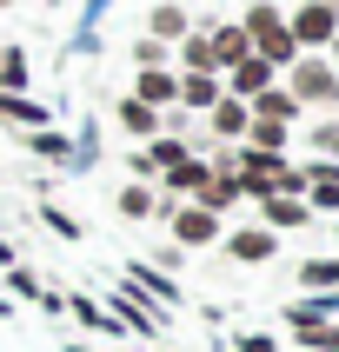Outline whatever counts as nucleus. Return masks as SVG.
<instances>
[{
  "instance_id": "nucleus-1",
  "label": "nucleus",
  "mask_w": 339,
  "mask_h": 352,
  "mask_svg": "<svg viewBox=\"0 0 339 352\" xmlns=\"http://www.w3.org/2000/svg\"><path fill=\"white\" fill-rule=\"evenodd\" d=\"M239 34H246V47H253V54L266 60L273 74H286V67L299 60L293 34H286V14H279V7H266V0H253V7H246V20H239Z\"/></svg>"
},
{
  "instance_id": "nucleus-2",
  "label": "nucleus",
  "mask_w": 339,
  "mask_h": 352,
  "mask_svg": "<svg viewBox=\"0 0 339 352\" xmlns=\"http://www.w3.org/2000/svg\"><path fill=\"white\" fill-rule=\"evenodd\" d=\"M279 87L299 100V113H306V107L339 113V74H333V60H326V54H299L293 67H286V80H279Z\"/></svg>"
},
{
  "instance_id": "nucleus-3",
  "label": "nucleus",
  "mask_w": 339,
  "mask_h": 352,
  "mask_svg": "<svg viewBox=\"0 0 339 352\" xmlns=\"http://www.w3.org/2000/svg\"><path fill=\"white\" fill-rule=\"evenodd\" d=\"M286 34H293L299 54H326L333 34H339V0H299L286 14Z\"/></svg>"
},
{
  "instance_id": "nucleus-4",
  "label": "nucleus",
  "mask_w": 339,
  "mask_h": 352,
  "mask_svg": "<svg viewBox=\"0 0 339 352\" xmlns=\"http://www.w3.org/2000/svg\"><path fill=\"white\" fill-rule=\"evenodd\" d=\"M107 313H113V319H120V333H146V339H153V333H160V326H166V313H160L153 299H140V293H133V286H127V279H120L113 293H107Z\"/></svg>"
},
{
  "instance_id": "nucleus-5",
  "label": "nucleus",
  "mask_w": 339,
  "mask_h": 352,
  "mask_svg": "<svg viewBox=\"0 0 339 352\" xmlns=\"http://www.w3.org/2000/svg\"><path fill=\"white\" fill-rule=\"evenodd\" d=\"M166 226H173V246H219V233H226V226H219V213H206V206H193V199H186V206H173V213H166Z\"/></svg>"
},
{
  "instance_id": "nucleus-6",
  "label": "nucleus",
  "mask_w": 339,
  "mask_h": 352,
  "mask_svg": "<svg viewBox=\"0 0 339 352\" xmlns=\"http://www.w3.org/2000/svg\"><path fill=\"white\" fill-rule=\"evenodd\" d=\"M219 246H226L233 266H266V259L279 253V233H266V226H233V233H219Z\"/></svg>"
},
{
  "instance_id": "nucleus-7",
  "label": "nucleus",
  "mask_w": 339,
  "mask_h": 352,
  "mask_svg": "<svg viewBox=\"0 0 339 352\" xmlns=\"http://www.w3.org/2000/svg\"><path fill=\"white\" fill-rule=\"evenodd\" d=\"M253 226H266V233H299V226H313V213H306V199H293V193H266L253 206Z\"/></svg>"
},
{
  "instance_id": "nucleus-8",
  "label": "nucleus",
  "mask_w": 339,
  "mask_h": 352,
  "mask_svg": "<svg viewBox=\"0 0 339 352\" xmlns=\"http://www.w3.org/2000/svg\"><path fill=\"white\" fill-rule=\"evenodd\" d=\"M273 80H279V74L266 67V60H259V54H246L239 67H226V74H219V94H226V100H253V94H266Z\"/></svg>"
},
{
  "instance_id": "nucleus-9",
  "label": "nucleus",
  "mask_w": 339,
  "mask_h": 352,
  "mask_svg": "<svg viewBox=\"0 0 339 352\" xmlns=\"http://www.w3.org/2000/svg\"><path fill=\"white\" fill-rule=\"evenodd\" d=\"M199 120H206V133H213V140H226V146H239V140H246V126H253L246 100H226V94H219V100H213V107H206Z\"/></svg>"
},
{
  "instance_id": "nucleus-10",
  "label": "nucleus",
  "mask_w": 339,
  "mask_h": 352,
  "mask_svg": "<svg viewBox=\"0 0 339 352\" xmlns=\"http://www.w3.org/2000/svg\"><path fill=\"white\" fill-rule=\"evenodd\" d=\"M127 286H133L140 299H153L160 313H166V306H179V286L160 273V266H146V259H127Z\"/></svg>"
},
{
  "instance_id": "nucleus-11",
  "label": "nucleus",
  "mask_w": 339,
  "mask_h": 352,
  "mask_svg": "<svg viewBox=\"0 0 339 352\" xmlns=\"http://www.w3.org/2000/svg\"><path fill=\"white\" fill-rule=\"evenodd\" d=\"M173 94H179V74H173V67H140V74H133V100H140V107H153V113H166Z\"/></svg>"
},
{
  "instance_id": "nucleus-12",
  "label": "nucleus",
  "mask_w": 339,
  "mask_h": 352,
  "mask_svg": "<svg viewBox=\"0 0 339 352\" xmlns=\"http://www.w3.org/2000/svg\"><path fill=\"white\" fill-rule=\"evenodd\" d=\"M186 34H193V14H186L179 0H166V7L146 14V40H160V47H179Z\"/></svg>"
},
{
  "instance_id": "nucleus-13",
  "label": "nucleus",
  "mask_w": 339,
  "mask_h": 352,
  "mask_svg": "<svg viewBox=\"0 0 339 352\" xmlns=\"http://www.w3.org/2000/svg\"><path fill=\"white\" fill-rule=\"evenodd\" d=\"M0 120H7V126H20V133H40V126H54V113H47L34 94H0Z\"/></svg>"
},
{
  "instance_id": "nucleus-14",
  "label": "nucleus",
  "mask_w": 339,
  "mask_h": 352,
  "mask_svg": "<svg viewBox=\"0 0 339 352\" xmlns=\"http://www.w3.org/2000/svg\"><path fill=\"white\" fill-rule=\"evenodd\" d=\"M113 120H120V133H127V140L146 146V140H160V120H166V113H153V107H140V100L127 94V100L113 107Z\"/></svg>"
},
{
  "instance_id": "nucleus-15",
  "label": "nucleus",
  "mask_w": 339,
  "mask_h": 352,
  "mask_svg": "<svg viewBox=\"0 0 339 352\" xmlns=\"http://www.w3.org/2000/svg\"><path fill=\"white\" fill-rule=\"evenodd\" d=\"M246 113H253V120H273V126H293V120H299V100L273 80L266 94H253V100H246Z\"/></svg>"
},
{
  "instance_id": "nucleus-16",
  "label": "nucleus",
  "mask_w": 339,
  "mask_h": 352,
  "mask_svg": "<svg viewBox=\"0 0 339 352\" xmlns=\"http://www.w3.org/2000/svg\"><path fill=\"white\" fill-rule=\"evenodd\" d=\"M20 146L34 160H47V166H74V140L60 133V126H40V133H20Z\"/></svg>"
},
{
  "instance_id": "nucleus-17",
  "label": "nucleus",
  "mask_w": 339,
  "mask_h": 352,
  "mask_svg": "<svg viewBox=\"0 0 339 352\" xmlns=\"http://www.w3.org/2000/svg\"><path fill=\"white\" fill-rule=\"evenodd\" d=\"M213 100H219V74H179V94H173L179 113H206Z\"/></svg>"
},
{
  "instance_id": "nucleus-18",
  "label": "nucleus",
  "mask_w": 339,
  "mask_h": 352,
  "mask_svg": "<svg viewBox=\"0 0 339 352\" xmlns=\"http://www.w3.org/2000/svg\"><path fill=\"white\" fill-rule=\"evenodd\" d=\"M34 87V60H27V47H7L0 40V94H27Z\"/></svg>"
},
{
  "instance_id": "nucleus-19",
  "label": "nucleus",
  "mask_w": 339,
  "mask_h": 352,
  "mask_svg": "<svg viewBox=\"0 0 339 352\" xmlns=\"http://www.w3.org/2000/svg\"><path fill=\"white\" fill-rule=\"evenodd\" d=\"M299 293H339V253L299 259Z\"/></svg>"
},
{
  "instance_id": "nucleus-20",
  "label": "nucleus",
  "mask_w": 339,
  "mask_h": 352,
  "mask_svg": "<svg viewBox=\"0 0 339 352\" xmlns=\"http://www.w3.org/2000/svg\"><path fill=\"white\" fill-rule=\"evenodd\" d=\"M120 219H160V199H153V186H140V179H127L120 186Z\"/></svg>"
},
{
  "instance_id": "nucleus-21",
  "label": "nucleus",
  "mask_w": 339,
  "mask_h": 352,
  "mask_svg": "<svg viewBox=\"0 0 339 352\" xmlns=\"http://www.w3.org/2000/svg\"><path fill=\"white\" fill-rule=\"evenodd\" d=\"M239 146H259V153H286V146H293V126H273V120H253Z\"/></svg>"
},
{
  "instance_id": "nucleus-22",
  "label": "nucleus",
  "mask_w": 339,
  "mask_h": 352,
  "mask_svg": "<svg viewBox=\"0 0 339 352\" xmlns=\"http://www.w3.org/2000/svg\"><path fill=\"white\" fill-rule=\"evenodd\" d=\"M306 146H313V160H339V120H319V126H306Z\"/></svg>"
},
{
  "instance_id": "nucleus-23",
  "label": "nucleus",
  "mask_w": 339,
  "mask_h": 352,
  "mask_svg": "<svg viewBox=\"0 0 339 352\" xmlns=\"http://www.w3.org/2000/svg\"><path fill=\"white\" fill-rule=\"evenodd\" d=\"M299 352H339V319H333V326H299Z\"/></svg>"
},
{
  "instance_id": "nucleus-24",
  "label": "nucleus",
  "mask_w": 339,
  "mask_h": 352,
  "mask_svg": "<svg viewBox=\"0 0 339 352\" xmlns=\"http://www.w3.org/2000/svg\"><path fill=\"white\" fill-rule=\"evenodd\" d=\"M306 213H339V179H313L306 186Z\"/></svg>"
},
{
  "instance_id": "nucleus-25",
  "label": "nucleus",
  "mask_w": 339,
  "mask_h": 352,
  "mask_svg": "<svg viewBox=\"0 0 339 352\" xmlns=\"http://www.w3.org/2000/svg\"><path fill=\"white\" fill-rule=\"evenodd\" d=\"M166 60H173V47H160V40H146V34L133 40V67H166Z\"/></svg>"
},
{
  "instance_id": "nucleus-26",
  "label": "nucleus",
  "mask_w": 339,
  "mask_h": 352,
  "mask_svg": "<svg viewBox=\"0 0 339 352\" xmlns=\"http://www.w3.org/2000/svg\"><path fill=\"white\" fill-rule=\"evenodd\" d=\"M7 293H14V299H34V306H40V279L27 273V266H7Z\"/></svg>"
},
{
  "instance_id": "nucleus-27",
  "label": "nucleus",
  "mask_w": 339,
  "mask_h": 352,
  "mask_svg": "<svg viewBox=\"0 0 339 352\" xmlns=\"http://www.w3.org/2000/svg\"><path fill=\"white\" fill-rule=\"evenodd\" d=\"M40 226H54L60 239H80V219H74V213H60V206H40Z\"/></svg>"
},
{
  "instance_id": "nucleus-28",
  "label": "nucleus",
  "mask_w": 339,
  "mask_h": 352,
  "mask_svg": "<svg viewBox=\"0 0 339 352\" xmlns=\"http://www.w3.org/2000/svg\"><path fill=\"white\" fill-rule=\"evenodd\" d=\"M233 352H279V339H273V333H253V326H246V333H233Z\"/></svg>"
},
{
  "instance_id": "nucleus-29",
  "label": "nucleus",
  "mask_w": 339,
  "mask_h": 352,
  "mask_svg": "<svg viewBox=\"0 0 339 352\" xmlns=\"http://www.w3.org/2000/svg\"><path fill=\"white\" fill-rule=\"evenodd\" d=\"M326 60H333V74H339V34H333V47H326Z\"/></svg>"
},
{
  "instance_id": "nucleus-30",
  "label": "nucleus",
  "mask_w": 339,
  "mask_h": 352,
  "mask_svg": "<svg viewBox=\"0 0 339 352\" xmlns=\"http://www.w3.org/2000/svg\"><path fill=\"white\" fill-rule=\"evenodd\" d=\"M0 266H14V246H7V239H0Z\"/></svg>"
},
{
  "instance_id": "nucleus-31",
  "label": "nucleus",
  "mask_w": 339,
  "mask_h": 352,
  "mask_svg": "<svg viewBox=\"0 0 339 352\" xmlns=\"http://www.w3.org/2000/svg\"><path fill=\"white\" fill-rule=\"evenodd\" d=\"M0 7H14V0H0Z\"/></svg>"
}]
</instances>
